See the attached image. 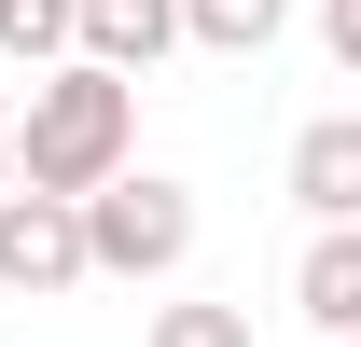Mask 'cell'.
Instances as JSON below:
<instances>
[{
  "label": "cell",
  "mask_w": 361,
  "mask_h": 347,
  "mask_svg": "<svg viewBox=\"0 0 361 347\" xmlns=\"http://www.w3.org/2000/svg\"><path fill=\"white\" fill-rule=\"evenodd\" d=\"M28 195H97L111 167H139V70H97V56H56L28 70V111L0 126Z\"/></svg>",
  "instance_id": "cell-1"
},
{
  "label": "cell",
  "mask_w": 361,
  "mask_h": 347,
  "mask_svg": "<svg viewBox=\"0 0 361 347\" xmlns=\"http://www.w3.org/2000/svg\"><path fill=\"white\" fill-rule=\"evenodd\" d=\"M70 209H84V278H180L195 264V181L167 167H111Z\"/></svg>",
  "instance_id": "cell-2"
},
{
  "label": "cell",
  "mask_w": 361,
  "mask_h": 347,
  "mask_svg": "<svg viewBox=\"0 0 361 347\" xmlns=\"http://www.w3.org/2000/svg\"><path fill=\"white\" fill-rule=\"evenodd\" d=\"M0 292L14 305H56V292H84V209L70 195H0Z\"/></svg>",
  "instance_id": "cell-3"
},
{
  "label": "cell",
  "mask_w": 361,
  "mask_h": 347,
  "mask_svg": "<svg viewBox=\"0 0 361 347\" xmlns=\"http://www.w3.org/2000/svg\"><path fill=\"white\" fill-rule=\"evenodd\" d=\"M70 56L153 70V56H180V0H70Z\"/></svg>",
  "instance_id": "cell-4"
},
{
  "label": "cell",
  "mask_w": 361,
  "mask_h": 347,
  "mask_svg": "<svg viewBox=\"0 0 361 347\" xmlns=\"http://www.w3.org/2000/svg\"><path fill=\"white\" fill-rule=\"evenodd\" d=\"M292 209L306 222H361V111H319L292 139Z\"/></svg>",
  "instance_id": "cell-5"
},
{
  "label": "cell",
  "mask_w": 361,
  "mask_h": 347,
  "mask_svg": "<svg viewBox=\"0 0 361 347\" xmlns=\"http://www.w3.org/2000/svg\"><path fill=\"white\" fill-rule=\"evenodd\" d=\"M292 305H306L319 334H361V222H319L306 264H292Z\"/></svg>",
  "instance_id": "cell-6"
},
{
  "label": "cell",
  "mask_w": 361,
  "mask_h": 347,
  "mask_svg": "<svg viewBox=\"0 0 361 347\" xmlns=\"http://www.w3.org/2000/svg\"><path fill=\"white\" fill-rule=\"evenodd\" d=\"M278 28H292V0H180V42H209V56H264Z\"/></svg>",
  "instance_id": "cell-7"
},
{
  "label": "cell",
  "mask_w": 361,
  "mask_h": 347,
  "mask_svg": "<svg viewBox=\"0 0 361 347\" xmlns=\"http://www.w3.org/2000/svg\"><path fill=\"white\" fill-rule=\"evenodd\" d=\"M70 56V0H0V70H56Z\"/></svg>",
  "instance_id": "cell-8"
},
{
  "label": "cell",
  "mask_w": 361,
  "mask_h": 347,
  "mask_svg": "<svg viewBox=\"0 0 361 347\" xmlns=\"http://www.w3.org/2000/svg\"><path fill=\"white\" fill-rule=\"evenodd\" d=\"M139 347H250V305H153Z\"/></svg>",
  "instance_id": "cell-9"
},
{
  "label": "cell",
  "mask_w": 361,
  "mask_h": 347,
  "mask_svg": "<svg viewBox=\"0 0 361 347\" xmlns=\"http://www.w3.org/2000/svg\"><path fill=\"white\" fill-rule=\"evenodd\" d=\"M319 42H334V70H361V0H319Z\"/></svg>",
  "instance_id": "cell-10"
},
{
  "label": "cell",
  "mask_w": 361,
  "mask_h": 347,
  "mask_svg": "<svg viewBox=\"0 0 361 347\" xmlns=\"http://www.w3.org/2000/svg\"><path fill=\"white\" fill-rule=\"evenodd\" d=\"M0 195H14V153H0Z\"/></svg>",
  "instance_id": "cell-11"
}]
</instances>
